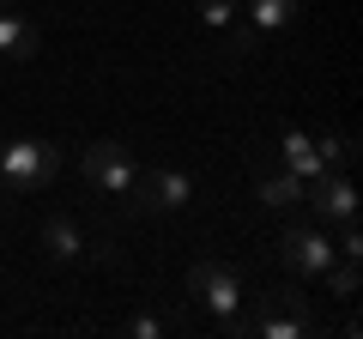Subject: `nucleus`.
<instances>
[{
    "label": "nucleus",
    "mask_w": 363,
    "mask_h": 339,
    "mask_svg": "<svg viewBox=\"0 0 363 339\" xmlns=\"http://www.w3.org/2000/svg\"><path fill=\"white\" fill-rule=\"evenodd\" d=\"M128 194H133V206H140V212H169V206H188L194 188H188L182 170H152V176H133Z\"/></svg>",
    "instance_id": "obj_4"
},
{
    "label": "nucleus",
    "mask_w": 363,
    "mask_h": 339,
    "mask_svg": "<svg viewBox=\"0 0 363 339\" xmlns=\"http://www.w3.org/2000/svg\"><path fill=\"white\" fill-rule=\"evenodd\" d=\"M279 157H285V170H297L303 182H315V176H321V152H315V140L309 133H285V140H279Z\"/></svg>",
    "instance_id": "obj_9"
},
{
    "label": "nucleus",
    "mask_w": 363,
    "mask_h": 339,
    "mask_svg": "<svg viewBox=\"0 0 363 339\" xmlns=\"http://www.w3.org/2000/svg\"><path fill=\"white\" fill-rule=\"evenodd\" d=\"M303 200H315L321 218H339V224L357 218V194H351V182H345V176H327V170L315 176V194H303Z\"/></svg>",
    "instance_id": "obj_7"
},
{
    "label": "nucleus",
    "mask_w": 363,
    "mask_h": 339,
    "mask_svg": "<svg viewBox=\"0 0 363 339\" xmlns=\"http://www.w3.org/2000/svg\"><path fill=\"white\" fill-rule=\"evenodd\" d=\"M0 55H6V61H30V55H37V30L18 13H0Z\"/></svg>",
    "instance_id": "obj_10"
},
{
    "label": "nucleus",
    "mask_w": 363,
    "mask_h": 339,
    "mask_svg": "<svg viewBox=\"0 0 363 339\" xmlns=\"http://www.w3.org/2000/svg\"><path fill=\"white\" fill-rule=\"evenodd\" d=\"M200 18H206V25H230V18H236V0H200Z\"/></svg>",
    "instance_id": "obj_16"
},
{
    "label": "nucleus",
    "mask_w": 363,
    "mask_h": 339,
    "mask_svg": "<svg viewBox=\"0 0 363 339\" xmlns=\"http://www.w3.org/2000/svg\"><path fill=\"white\" fill-rule=\"evenodd\" d=\"M260 309L297 315V321H309V327H315V309H309V291H303V285H272L267 297H260Z\"/></svg>",
    "instance_id": "obj_11"
},
{
    "label": "nucleus",
    "mask_w": 363,
    "mask_h": 339,
    "mask_svg": "<svg viewBox=\"0 0 363 339\" xmlns=\"http://www.w3.org/2000/svg\"><path fill=\"white\" fill-rule=\"evenodd\" d=\"M0 6H13V0H0Z\"/></svg>",
    "instance_id": "obj_18"
},
{
    "label": "nucleus",
    "mask_w": 363,
    "mask_h": 339,
    "mask_svg": "<svg viewBox=\"0 0 363 339\" xmlns=\"http://www.w3.org/2000/svg\"><path fill=\"white\" fill-rule=\"evenodd\" d=\"M315 152H321V164H351V157H357V145L351 140H339V133H321V140H315Z\"/></svg>",
    "instance_id": "obj_14"
},
{
    "label": "nucleus",
    "mask_w": 363,
    "mask_h": 339,
    "mask_svg": "<svg viewBox=\"0 0 363 339\" xmlns=\"http://www.w3.org/2000/svg\"><path fill=\"white\" fill-rule=\"evenodd\" d=\"M85 176L104 188V194H128V188H133V152H121L116 140L85 145Z\"/></svg>",
    "instance_id": "obj_3"
},
{
    "label": "nucleus",
    "mask_w": 363,
    "mask_h": 339,
    "mask_svg": "<svg viewBox=\"0 0 363 339\" xmlns=\"http://www.w3.org/2000/svg\"><path fill=\"white\" fill-rule=\"evenodd\" d=\"M327 279H333L339 297H357V255H345L339 267H327Z\"/></svg>",
    "instance_id": "obj_15"
},
{
    "label": "nucleus",
    "mask_w": 363,
    "mask_h": 339,
    "mask_svg": "<svg viewBox=\"0 0 363 339\" xmlns=\"http://www.w3.org/2000/svg\"><path fill=\"white\" fill-rule=\"evenodd\" d=\"M43 248H49V261H79V255H85V236H79V224L67 218V212H55V218L43 224Z\"/></svg>",
    "instance_id": "obj_8"
},
{
    "label": "nucleus",
    "mask_w": 363,
    "mask_h": 339,
    "mask_svg": "<svg viewBox=\"0 0 363 339\" xmlns=\"http://www.w3.org/2000/svg\"><path fill=\"white\" fill-rule=\"evenodd\" d=\"M279 261H285L291 273H327V267H333V243H327L321 230H309V224H291V230L279 236Z\"/></svg>",
    "instance_id": "obj_2"
},
{
    "label": "nucleus",
    "mask_w": 363,
    "mask_h": 339,
    "mask_svg": "<svg viewBox=\"0 0 363 339\" xmlns=\"http://www.w3.org/2000/svg\"><path fill=\"white\" fill-rule=\"evenodd\" d=\"M128 333H140V339H157V333H164V321H152V315H145V321H128Z\"/></svg>",
    "instance_id": "obj_17"
},
{
    "label": "nucleus",
    "mask_w": 363,
    "mask_h": 339,
    "mask_svg": "<svg viewBox=\"0 0 363 339\" xmlns=\"http://www.w3.org/2000/svg\"><path fill=\"white\" fill-rule=\"evenodd\" d=\"M188 291H194V297H206V309H212V315H224V321H230L236 303H242V291H236V273H230V267H218V261H200L194 273H188Z\"/></svg>",
    "instance_id": "obj_5"
},
{
    "label": "nucleus",
    "mask_w": 363,
    "mask_h": 339,
    "mask_svg": "<svg viewBox=\"0 0 363 339\" xmlns=\"http://www.w3.org/2000/svg\"><path fill=\"white\" fill-rule=\"evenodd\" d=\"M297 18V0H255V30H279Z\"/></svg>",
    "instance_id": "obj_13"
},
{
    "label": "nucleus",
    "mask_w": 363,
    "mask_h": 339,
    "mask_svg": "<svg viewBox=\"0 0 363 339\" xmlns=\"http://www.w3.org/2000/svg\"><path fill=\"white\" fill-rule=\"evenodd\" d=\"M255 333H267V339H309L315 327H309V321H297V315H279V309H260V321H255Z\"/></svg>",
    "instance_id": "obj_12"
},
{
    "label": "nucleus",
    "mask_w": 363,
    "mask_h": 339,
    "mask_svg": "<svg viewBox=\"0 0 363 339\" xmlns=\"http://www.w3.org/2000/svg\"><path fill=\"white\" fill-rule=\"evenodd\" d=\"M55 170H61V152H55L49 140H13L6 152H0V176H6V188H13V194L43 188Z\"/></svg>",
    "instance_id": "obj_1"
},
{
    "label": "nucleus",
    "mask_w": 363,
    "mask_h": 339,
    "mask_svg": "<svg viewBox=\"0 0 363 339\" xmlns=\"http://www.w3.org/2000/svg\"><path fill=\"white\" fill-rule=\"evenodd\" d=\"M255 182H260V200H267V206H279V212H291L303 194H309V182H303L297 170H272L267 157H255Z\"/></svg>",
    "instance_id": "obj_6"
}]
</instances>
